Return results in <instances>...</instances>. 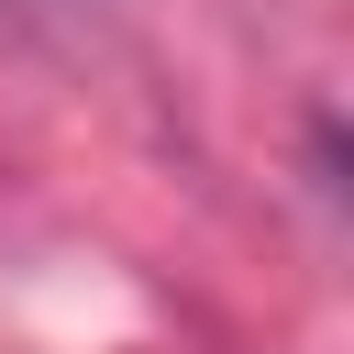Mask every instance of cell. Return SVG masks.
I'll list each match as a JSON object with an SVG mask.
<instances>
[]
</instances>
